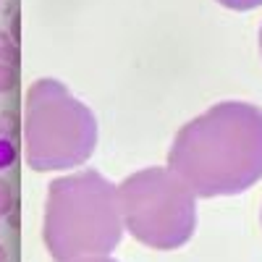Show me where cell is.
I'll use <instances>...</instances> for the list:
<instances>
[{"instance_id": "cell-4", "label": "cell", "mask_w": 262, "mask_h": 262, "mask_svg": "<svg viewBox=\"0 0 262 262\" xmlns=\"http://www.w3.org/2000/svg\"><path fill=\"white\" fill-rule=\"evenodd\" d=\"M123 226L139 244L170 252L189 244L196 228V194L170 168H142L118 184Z\"/></svg>"}, {"instance_id": "cell-5", "label": "cell", "mask_w": 262, "mask_h": 262, "mask_svg": "<svg viewBox=\"0 0 262 262\" xmlns=\"http://www.w3.org/2000/svg\"><path fill=\"white\" fill-rule=\"evenodd\" d=\"M0 63H8V66H13V69H16V63H18V48H16V42L3 29H0Z\"/></svg>"}, {"instance_id": "cell-11", "label": "cell", "mask_w": 262, "mask_h": 262, "mask_svg": "<svg viewBox=\"0 0 262 262\" xmlns=\"http://www.w3.org/2000/svg\"><path fill=\"white\" fill-rule=\"evenodd\" d=\"M74 262H116L113 257H86V259H74Z\"/></svg>"}, {"instance_id": "cell-8", "label": "cell", "mask_w": 262, "mask_h": 262, "mask_svg": "<svg viewBox=\"0 0 262 262\" xmlns=\"http://www.w3.org/2000/svg\"><path fill=\"white\" fill-rule=\"evenodd\" d=\"M217 3L231 11H252V8L262 6V0H217Z\"/></svg>"}, {"instance_id": "cell-6", "label": "cell", "mask_w": 262, "mask_h": 262, "mask_svg": "<svg viewBox=\"0 0 262 262\" xmlns=\"http://www.w3.org/2000/svg\"><path fill=\"white\" fill-rule=\"evenodd\" d=\"M13 160H16V147H13V142L6 139V137H0V170L11 168Z\"/></svg>"}, {"instance_id": "cell-13", "label": "cell", "mask_w": 262, "mask_h": 262, "mask_svg": "<svg viewBox=\"0 0 262 262\" xmlns=\"http://www.w3.org/2000/svg\"><path fill=\"white\" fill-rule=\"evenodd\" d=\"M259 45H262V32H259Z\"/></svg>"}, {"instance_id": "cell-1", "label": "cell", "mask_w": 262, "mask_h": 262, "mask_svg": "<svg viewBox=\"0 0 262 262\" xmlns=\"http://www.w3.org/2000/svg\"><path fill=\"white\" fill-rule=\"evenodd\" d=\"M168 168L196 196H228L262 176V113L221 102L184 123L168 149Z\"/></svg>"}, {"instance_id": "cell-7", "label": "cell", "mask_w": 262, "mask_h": 262, "mask_svg": "<svg viewBox=\"0 0 262 262\" xmlns=\"http://www.w3.org/2000/svg\"><path fill=\"white\" fill-rule=\"evenodd\" d=\"M16 84V69L8 63H0V92H11Z\"/></svg>"}, {"instance_id": "cell-9", "label": "cell", "mask_w": 262, "mask_h": 262, "mask_svg": "<svg viewBox=\"0 0 262 262\" xmlns=\"http://www.w3.org/2000/svg\"><path fill=\"white\" fill-rule=\"evenodd\" d=\"M11 205H13V194H11L8 184L0 179V217L11 212Z\"/></svg>"}, {"instance_id": "cell-3", "label": "cell", "mask_w": 262, "mask_h": 262, "mask_svg": "<svg viewBox=\"0 0 262 262\" xmlns=\"http://www.w3.org/2000/svg\"><path fill=\"white\" fill-rule=\"evenodd\" d=\"M97 118L58 79H37L24 97V160L32 170H69L92 158Z\"/></svg>"}, {"instance_id": "cell-12", "label": "cell", "mask_w": 262, "mask_h": 262, "mask_svg": "<svg viewBox=\"0 0 262 262\" xmlns=\"http://www.w3.org/2000/svg\"><path fill=\"white\" fill-rule=\"evenodd\" d=\"M0 262H6V249L0 247Z\"/></svg>"}, {"instance_id": "cell-10", "label": "cell", "mask_w": 262, "mask_h": 262, "mask_svg": "<svg viewBox=\"0 0 262 262\" xmlns=\"http://www.w3.org/2000/svg\"><path fill=\"white\" fill-rule=\"evenodd\" d=\"M0 131L3 134H16V118L8 111H0Z\"/></svg>"}, {"instance_id": "cell-2", "label": "cell", "mask_w": 262, "mask_h": 262, "mask_svg": "<svg viewBox=\"0 0 262 262\" xmlns=\"http://www.w3.org/2000/svg\"><path fill=\"white\" fill-rule=\"evenodd\" d=\"M123 236L118 186L97 170L53 179L45 200L42 242L55 262L107 257Z\"/></svg>"}]
</instances>
